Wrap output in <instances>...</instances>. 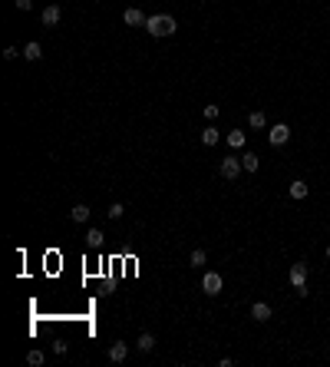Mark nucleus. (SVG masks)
Segmentation results:
<instances>
[{
	"instance_id": "23",
	"label": "nucleus",
	"mask_w": 330,
	"mask_h": 367,
	"mask_svg": "<svg viewBox=\"0 0 330 367\" xmlns=\"http://www.w3.org/2000/svg\"><path fill=\"white\" fill-rule=\"evenodd\" d=\"M17 56H24V50H17V47H7V50H4V60H17Z\"/></svg>"
},
{
	"instance_id": "4",
	"label": "nucleus",
	"mask_w": 330,
	"mask_h": 367,
	"mask_svg": "<svg viewBox=\"0 0 330 367\" xmlns=\"http://www.w3.org/2000/svg\"><path fill=\"white\" fill-rule=\"evenodd\" d=\"M287 139H291V129L284 126V123H277V126L267 129V143H271V146H284Z\"/></svg>"
},
{
	"instance_id": "11",
	"label": "nucleus",
	"mask_w": 330,
	"mask_h": 367,
	"mask_svg": "<svg viewBox=\"0 0 330 367\" xmlns=\"http://www.w3.org/2000/svg\"><path fill=\"white\" fill-rule=\"evenodd\" d=\"M241 166H244V172H258V166H261L258 152H241Z\"/></svg>"
},
{
	"instance_id": "25",
	"label": "nucleus",
	"mask_w": 330,
	"mask_h": 367,
	"mask_svg": "<svg viewBox=\"0 0 330 367\" xmlns=\"http://www.w3.org/2000/svg\"><path fill=\"white\" fill-rule=\"evenodd\" d=\"M327 258H330V245H327Z\"/></svg>"
},
{
	"instance_id": "7",
	"label": "nucleus",
	"mask_w": 330,
	"mask_h": 367,
	"mask_svg": "<svg viewBox=\"0 0 330 367\" xmlns=\"http://www.w3.org/2000/svg\"><path fill=\"white\" fill-rule=\"evenodd\" d=\"M126 357H129V344H126V341L109 344V360H112V364H122Z\"/></svg>"
},
{
	"instance_id": "18",
	"label": "nucleus",
	"mask_w": 330,
	"mask_h": 367,
	"mask_svg": "<svg viewBox=\"0 0 330 367\" xmlns=\"http://www.w3.org/2000/svg\"><path fill=\"white\" fill-rule=\"evenodd\" d=\"M73 222H89V205H83V202H79V205H73Z\"/></svg>"
},
{
	"instance_id": "8",
	"label": "nucleus",
	"mask_w": 330,
	"mask_h": 367,
	"mask_svg": "<svg viewBox=\"0 0 330 367\" xmlns=\"http://www.w3.org/2000/svg\"><path fill=\"white\" fill-rule=\"evenodd\" d=\"M251 318L258 321V324L271 321V304H264V301H254V304H251Z\"/></svg>"
},
{
	"instance_id": "1",
	"label": "nucleus",
	"mask_w": 330,
	"mask_h": 367,
	"mask_svg": "<svg viewBox=\"0 0 330 367\" xmlns=\"http://www.w3.org/2000/svg\"><path fill=\"white\" fill-rule=\"evenodd\" d=\"M145 30H149L152 37H172V33L179 30V24H175L172 14H152L149 20H145Z\"/></svg>"
},
{
	"instance_id": "6",
	"label": "nucleus",
	"mask_w": 330,
	"mask_h": 367,
	"mask_svg": "<svg viewBox=\"0 0 330 367\" xmlns=\"http://www.w3.org/2000/svg\"><path fill=\"white\" fill-rule=\"evenodd\" d=\"M122 20H126V27H145V20H149V17L142 14L139 7H126V14H122Z\"/></svg>"
},
{
	"instance_id": "19",
	"label": "nucleus",
	"mask_w": 330,
	"mask_h": 367,
	"mask_svg": "<svg viewBox=\"0 0 330 367\" xmlns=\"http://www.w3.org/2000/svg\"><path fill=\"white\" fill-rule=\"evenodd\" d=\"M86 245H89V248H99V245H102V231H99V228H89V231H86Z\"/></svg>"
},
{
	"instance_id": "16",
	"label": "nucleus",
	"mask_w": 330,
	"mask_h": 367,
	"mask_svg": "<svg viewBox=\"0 0 330 367\" xmlns=\"http://www.w3.org/2000/svg\"><path fill=\"white\" fill-rule=\"evenodd\" d=\"M248 126H251V129H264V126H267V116H264L261 109H254L251 116H248Z\"/></svg>"
},
{
	"instance_id": "17",
	"label": "nucleus",
	"mask_w": 330,
	"mask_h": 367,
	"mask_svg": "<svg viewBox=\"0 0 330 367\" xmlns=\"http://www.w3.org/2000/svg\"><path fill=\"white\" fill-rule=\"evenodd\" d=\"M205 262H208V255H205V248H195V252L189 255V265H192V268H205Z\"/></svg>"
},
{
	"instance_id": "21",
	"label": "nucleus",
	"mask_w": 330,
	"mask_h": 367,
	"mask_svg": "<svg viewBox=\"0 0 330 367\" xmlns=\"http://www.w3.org/2000/svg\"><path fill=\"white\" fill-rule=\"evenodd\" d=\"M122 212H126V208L119 205V202H112V205H109V212H106V215H109V218H122Z\"/></svg>"
},
{
	"instance_id": "10",
	"label": "nucleus",
	"mask_w": 330,
	"mask_h": 367,
	"mask_svg": "<svg viewBox=\"0 0 330 367\" xmlns=\"http://www.w3.org/2000/svg\"><path fill=\"white\" fill-rule=\"evenodd\" d=\"M135 351H142V354L155 351V337H152L149 331H142V334H139V341H135Z\"/></svg>"
},
{
	"instance_id": "2",
	"label": "nucleus",
	"mask_w": 330,
	"mask_h": 367,
	"mask_svg": "<svg viewBox=\"0 0 330 367\" xmlns=\"http://www.w3.org/2000/svg\"><path fill=\"white\" fill-rule=\"evenodd\" d=\"M218 172H221L225 179H231V182H235V179L244 172V166H241V156H228V159H221Z\"/></svg>"
},
{
	"instance_id": "24",
	"label": "nucleus",
	"mask_w": 330,
	"mask_h": 367,
	"mask_svg": "<svg viewBox=\"0 0 330 367\" xmlns=\"http://www.w3.org/2000/svg\"><path fill=\"white\" fill-rule=\"evenodd\" d=\"M14 7H17V10H24V14H27V10L33 7V0H14Z\"/></svg>"
},
{
	"instance_id": "13",
	"label": "nucleus",
	"mask_w": 330,
	"mask_h": 367,
	"mask_svg": "<svg viewBox=\"0 0 330 367\" xmlns=\"http://www.w3.org/2000/svg\"><path fill=\"white\" fill-rule=\"evenodd\" d=\"M225 139H228V146H231V149H244V143H248V136H244L241 129H231V133H228Z\"/></svg>"
},
{
	"instance_id": "5",
	"label": "nucleus",
	"mask_w": 330,
	"mask_h": 367,
	"mask_svg": "<svg viewBox=\"0 0 330 367\" xmlns=\"http://www.w3.org/2000/svg\"><path fill=\"white\" fill-rule=\"evenodd\" d=\"M60 17H63V10L56 7V4H47L43 14H40V20H43V27H56V24H60Z\"/></svg>"
},
{
	"instance_id": "20",
	"label": "nucleus",
	"mask_w": 330,
	"mask_h": 367,
	"mask_svg": "<svg viewBox=\"0 0 330 367\" xmlns=\"http://www.w3.org/2000/svg\"><path fill=\"white\" fill-rule=\"evenodd\" d=\"M43 360H47V357H43V351H30V354H27V364H30V367H40Z\"/></svg>"
},
{
	"instance_id": "22",
	"label": "nucleus",
	"mask_w": 330,
	"mask_h": 367,
	"mask_svg": "<svg viewBox=\"0 0 330 367\" xmlns=\"http://www.w3.org/2000/svg\"><path fill=\"white\" fill-rule=\"evenodd\" d=\"M218 106H205V119H208V123H215V119H218Z\"/></svg>"
},
{
	"instance_id": "9",
	"label": "nucleus",
	"mask_w": 330,
	"mask_h": 367,
	"mask_svg": "<svg viewBox=\"0 0 330 367\" xmlns=\"http://www.w3.org/2000/svg\"><path fill=\"white\" fill-rule=\"evenodd\" d=\"M291 285H294V288L307 285V265H304V262H297V265L291 268Z\"/></svg>"
},
{
	"instance_id": "3",
	"label": "nucleus",
	"mask_w": 330,
	"mask_h": 367,
	"mask_svg": "<svg viewBox=\"0 0 330 367\" xmlns=\"http://www.w3.org/2000/svg\"><path fill=\"white\" fill-rule=\"evenodd\" d=\"M221 285H225V278H221L218 272H205V278H202V291H205L208 298L221 295Z\"/></svg>"
},
{
	"instance_id": "15",
	"label": "nucleus",
	"mask_w": 330,
	"mask_h": 367,
	"mask_svg": "<svg viewBox=\"0 0 330 367\" xmlns=\"http://www.w3.org/2000/svg\"><path fill=\"white\" fill-rule=\"evenodd\" d=\"M218 139H221V133L215 126H205V133H202V143L205 146H218Z\"/></svg>"
},
{
	"instance_id": "12",
	"label": "nucleus",
	"mask_w": 330,
	"mask_h": 367,
	"mask_svg": "<svg viewBox=\"0 0 330 367\" xmlns=\"http://www.w3.org/2000/svg\"><path fill=\"white\" fill-rule=\"evenodd\" d=\"M40 56H43V47H40L37 40H30V43H27V47H24V60H30V63H37Z\"/></svg>"
},
{
	"instance_id": "14",
	"label": "nucleus",
	"mask_w": 330,
	"mask_h": 367,
	"mask_svg": "<svg viewBox=\"0 0 330 367\" xmlns=\"http://www.w3.org/2000/svg\"><path fill=\"white\" fill-rule=\"evenodd\" d=\"M307 192H310V185L304 179H294L291 182V199H307Z\"/></svg>"
}]
</instances>
